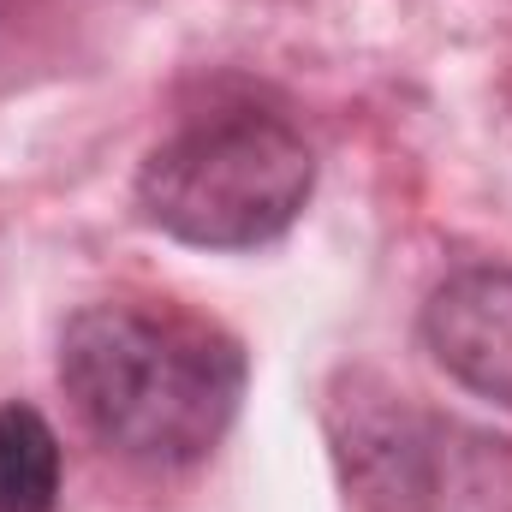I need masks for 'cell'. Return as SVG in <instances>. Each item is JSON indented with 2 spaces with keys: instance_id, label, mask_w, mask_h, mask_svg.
Listing matches in <instances>:
<instances>
[{
  "instance_id": "cell-5",
  "label": "cell",
  "mask_w": 512,
  "mask_h": 512,
  "mask_svg": "<svg viewBox=\"0 0 512 512\" xmlns=\"http://www.w3.org/2000/svg\"><path fill=\"white\" fill-rule=\"evenodd\" d=\"M60 477H66V459H60L54 423L36 405L6 399L0 405V512H54Z\"/></svg>"
},
{
  "instance_id": "cell-3",
  "label": "cell",
  "mask_w": 512,
  "mask_h": 512,
  "mask_svg": "<svg viewBox=\"0 0 512 512\" xmlns=\"http://www.w3.org/2000/svg\"><path fill=\"white\" fill-rule=\"evenodd\" d=\"M328 435L340 477L364 512H441V471H453V429L417 411L411 393L352 376V393L328 405Z\"/></svg>"
},
{
  "instance_id": "cell-4",
  "label": "cell",
  "mask_w": 512,
  "mask_h": 512,
  "mask_svg": "<svg viewBox=\"0 0 512 512\" xmlns=\"http://www.w3.org/2000/svg\"><path fill=\"white\" fill-rule=\"evenodd\" d=\"M417 334L429 358L477 399L512 411V268L465 262L423 298Z\"/></svg>"
},
{
  "instance_id": "cell-1",
  "label": "cell",
  "mask_w": 512,
  "mask_h": 512,
  "mask_svg": "<svg viewBox=\"0 0 512 512\" xmlns=\"http://www.w3.org/2000/svg\"><path fill=\"white\" fill-rule=\"evenodd\" d=\"M60 387L108 453L143 471H191L227 441L251 358L209 316L102 298L60 328Z\"/></svg>"
},
{
  "instance_id": "cell-2",
  "label": "cell",
  "mask_w": 512,
  "mask_h": 512,
  "mask_svg": "<svg viewBox=\"0 0 512 512\" xmlns=\"http://www.w3.org/2000/svg\"><path fill=\"white\" fill-rule=\"evenodd\" d=\"M137 215L191 251H262L316 197V149L286 114L221 108L161 137L137 167Z\"/></svg>"
}]
</instances>
